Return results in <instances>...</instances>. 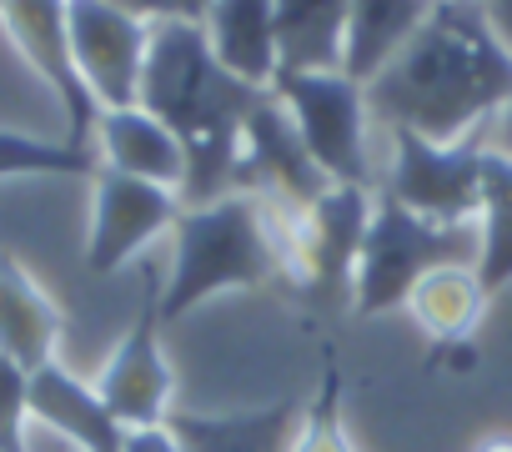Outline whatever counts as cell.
I'll use <instances>...</instances> for the list:
<instances>
[{
    "label": "cell",
    "instance_id": "obj_6",
    "mask_svg": "<svg viewBox=\"0 0 512 452\" xmlns=\"http://www.w3.org/2000/svg\"><path fill=\"white\" fill-rule=\"evenodd\" d=\"M482 156H487V126L447 146L417 131H392V166L382 191L432 226H472L482 201Z\"/></svg>",
    "mask_w": 512,
    "mask_h": 452
},
{
    "label": "cell",
    "instance_id": "obj_22",
    "mask_svg": "<svg viewBox=\"0 0 512 452\" xmlns=\"http://www.w3.org/2000/svg\"><path fill=\"white\" fill-rule=\"evenodd\" d=\"M287 452H357L352 437H347V422H342V367L332 357H327L317 397L297 417V432H292Z\"/></svg>",
    "mask_w": 512,
    "mask_h": 452
},
{
    "label": "cell",
    "instance_id": "obj_20",
    "mask_svg": "<svg viewBox=\"0 0 512 452\" xmlns=\"http://www.w3.org/2000/svg\"><path fill=\"white\" fill-rule=\"evenodd\" d=\"M352 0H277L282 71H342Z\"/></svg>",
    "mask_w": 512,
    "mask_h": 452
},
{
    "label": "cell",
    "instance_id": "obj_8",
    "mask_svg": "<svg viewBox=\"0 0 512 452\" xmlns=\"http://www.w3.org/2000/svg\"><path fill=\"white\" fill-rule=\"evenodd\" d=\"M327 171L312 161V151L302 146L287 106L267 91V101L246 116L241 131V151H236V171H231V191L262 196L267 206L282 211H302L327 191Z\"/></svg>",
    "mask_w": 512,
    "mask_h": 452
},
{
    "label": "cell",
    "instance_id": "obj_27",
    "mask_svg": "<svg viewBox=\"0 0 512 452\" xmlns=\"http://www.w3.org/2000/svg\"><path fill=\"white\" fill-rule=\"evenodd\" d=\"M487 151H502V156H512V101L487 121Z\"/></svg>",
    "mask_w": 512,
    "mask_h": 452
},
{
    "label": "cell",
    "instance_id": "obj_28",
    "mask_svg": "<svg viewBox=\"0 0 512 452\" xmlns=\"http://www.w3.org/2000/svg\"><path fill=\"white\" fill-rule=\"evenodd\" d=\"M206 6H211V0H176V16H181V21H196V26H201Z\"/></svg>",
    "mask_w": 512,
    "mask_h": 452
},
{
    "label": "cell",
    "instance_id": "obj_11",
    "mask_svg": "<svg viewBox=\"0 0 512 452\" xmlns=\"http://www.w3.org/2000/svg\"><path fill=\"white\" fill-rule=\"evenodd\" d=\"M0 26H6V36H11L16 51L26 56V66H31V71L51 86V96L61 101L71 146L96 151L91 136H96L101 106H96V96L86 91V81H81V71H76L71 26H66V0H0Z\"/></svg>",
    "mask_w": 512,
    "mask_h": 452
},
{
    "label": "cell",
    "instance_id": "obj_9",
    "mask_svg": "<svg viewBox=\"0 0 512 452\" xmlns=\"http://www.w3.org/2000/svg\"><path fill=\"white\" fill-rule=\"evenodd\" d=\"M91 237H86V267L96 277L121 272L131 257H141L161 232H171L181 216V196L156 181L121 176L101 166L91 176Z\"/></svg>",
    "mask_w": 512,
    "mask_h": 452
},
{
    "label": "cell",
    "instance_id": "obj_5",
    "mask_svg": "<svg viewBox=\"0 0 512 452\" xmlns=\"http://www.w3.org/2000/svg\"><path fill=\"white\" fill-rule=\"evenodd\" d=\"M272 96L287 106L302 146L332 186H367V86L342 71H277Z\"/></svg>",
    "mask_w": 512,
    "mask_h": 452
},
{
    "label": "cell",
    "instance_id": "obj_3",
    "mask_svg": "<svg viewBox=\"0 0 512 452\" xmlns=\"http://www.w3.org/2000/svg\"><path fill=\"white\" fill-rule=\"evenodd\" d=\"M171 242L176 257L161 287V322H176L221 292H251L287 277L282 216L277 206L246 191L216 196L206 206H181Z\"/></svg>",
    "mask_w": 512,
    "mask_h": 452
},
{
    "label": "cell",
    "instance_id": "obj_15",
    "mask_svg": "<svg viewBox=\"0 0 512 452\" xmlns=\"http://www.w3.org/2000/svg\"><path fill=\"white\" fill-rule=\"evenodd\" d=\"M66 317L51 302V292L11 257L0 252V357H11L26 372H41L56 362Z\"/></svg>",
    "mask_w": 512,
    "mask_h": 452
},
{
    "label": "cell",
    "instance_id": "obj_18",
    "mask_svg": "<svg viewBox=\"0 0 512 452\" xmlns=\"http://www.w3.org/2000/svg\"><path fill=\"white\" fill-rule=\"evenodd\" d=\"M432 16V0H352L342 36V76L367 86Z\"/></svg>",
    "mask_w": 512,
    "mask_h": 452
},
{
    "label": "cell",
    "instance_id": "obj_25",
    "mask_svg": "<svg viewBox=\"0 0 512 452\" xmlns=\"http://www.w3.org/2000/svg\"><path fill=\"white\" fill-rule=\"evenodd\" d=\"M106 6H116V11H126V16L146 21V26H156V21H171V16H176V0H106Z\"/></svg>",
    "mask_w": 512,
    "mask_h": 452
},
{
    "label": "cell",
    "instance_id": "obj_16",
    "mask_svg": "<svg viewBox=\"0 0 512 452\" xmlns=\"http://www.w3.org/2000/svg\"><path fill=\"white\" fill-rule=\"evenodd\" d=\"M96 161L121 171V176L171 186L176 196H181V181H186V151H181L176 131L166 121H156L151 111H141V106L101 111V121H96Z\"/></svg>",
    "mask_w": 512,
    "mask_h": 452
},
{
    "label": "cell",
    "instance_id": "obj_24",
    "mask_svg": "<svg viewBox=\"0 0 512 452\" xmlns=\"http://www.w3.org/2000/svg\"><path fill=\"white\" fill-rule=\"evenodd\" d=\"M121 452H186L181 437L161 422V427H126V447Z\"/></svg>",
    "mask_w": 512,
    "mask_h": 452
},
{
    "label": "cell",
    "instance_id": "obj_1",
    "mask_svg": "<svg viewBox=\"0 0 512 452\" xmlns=\"http://www.w3.org/2000/svg\"><path fill=\"white\" fill-rule=\"evenodd\" d=\"M512 101V51L492 36L477 0H442L422 31L367 81V111L387 131L462 141Z\"/></svg>",
    "mask_w": 512,
    "mask_h": 452
},
{
    "label": "cell",
    "instance_id": "obj_2",
    "mask_svg": "<svg viewBox=\"0 0 512 452\" xmlns=\"http://www.w3.org/2000/svg\"><path fill=\"white\" fill-rule=\"evenodd\" d=\"M262 101L267 91L236 81L211 56L206 31L196 21L171 16L151 26V51H146L136 106L166 121L186 151L181 206H206L216 196H231L241 131H246V116Z\"/></svg>",
    "mask_w": 512,
    "mask_h": 452
},
{
    "label": "cell",
    "instance_id": "obj_13",
    "mask_svg": "<svg viewBox=\"0 0 512 452\" xmlns=\"http://www.w3.org/2000/svg\"><path fill=\"white\" fill-rule=\"evenodd\" d=\"M31 422L56 432L71 452H121L126 447V427L111 417L101 392L61 362L31 372Z\"/></svg>",
    "mask_w": 512,
    "mask_h": 452
},
{
    "label": "cell",
    "instance_id": "obj_12",
    "mask_svg": "<svg viewBox=\"0 0 512 452\" xmlns=\"http://www.w3.org/2000/svg\"><path fill=\"white\" fill-rule=\"evenodd\" d=\"M161 327H166L161 322V292H146L131 332L116 342L111 362L91 382L121 427H161L176 412L171 407L176 377H171V362H166V347H161Z\"/></svg>",
    "mask_w": 512,
    "mask_h": 452
},
{
    "label": "cell",
    "instance_id": "obj_19",
    "mask_svg": "<svg viewBox=\"0 0 512 452\" xmlns=\"http://www.w3.org/2000/svg\"><path fill=\"white\" fill-rule=\"evenodd\" d=\"M487 292L477 282V267L457 262V267H437L427 272L412 297H407V312L412 322L437 342V347H462L477 327H482V312H487Z\"/></svg>",
    "mask_w": 512,
    "mask_h": 452
},
{
    "label": "cell",
    "instance_id": "obj_7",
    "mask_svg": "<svg viewBox=\"0 0 512 452\" xmlns=\"http://www.w3.org/2000/svg\"><path fill=\"white\" fill-rule=\"evenodd\" d=\"M372 191L367 186H327L312 206L282 211V257L287 277L317 292H352V272L367 242L372 221Z\"/></svg>",
    "mask_w": 512,
    "mask_h": 452
},
{
    "label": "cell",
    "instance_id": "obj_4",
    "mask_svg": "<svg viewBox=\"0 0 512 452\" xmlns=\"http://www.w3.org/2000/svg\"><path fill=\"white\" fill-rule=\"evenodd\" d=\"M477 267V226H432L387 191L372 201L367 242L352 272V312L382 317L392 307H407L412 287L437 267Z\"/></svg>",
    "mask_w": 512,
    "mask_h": 452
},
{
    "label": "cell",
    "instance_id": "obj_17",
    "mask_svg": "<svg viewBox=\"0 0 512 452\" xmlns=\"http://www.w3.org/2000/svg\"><path fill=\"white\" fill-rule=\"evenodd\" d=\"M302 402L277 397L246 412H171L166 427L181 437L186 452H287L297 432Z\"/></svg>",
    "mask_w": 512,
    "mask_h": 452
},
{
    "label": "cell",
    "instance_id": "obj_14",
    "mask_svg": "<svg viewBox=\"0 0 512 452\" xmlns=\"http://www.w3.org/2000/svg\"><path fill=\"white\" fill-rule=\"evenodd\" d=\"M211 56L246 86L272 91L282 71V46H277V0H211L201 16Z\"/></svg>",
    "mask_w": 512,
    "mask_h": 452
},
{
    "label": "cell",
    "instance_id": "obj_26",
    "mask_svg": "<svg viewBox=\"0 0 512 452\" xmlns=\"http://www.w3.org/2000/svg\"><path fill=\"white\" fill-rule=\"evenodd\" d=\"M477 6H482V16H487L492 36L512 51V0H477Z\"/></svg>",
    "mask_w": 512,
    "mask_h": 452
},
{
    "label": "cell",
    "instance_id": "obj_10",
    "mask_svg": "<svg viewBox=\"0 0 512 452\" xmlns=\"http://www.w3.org/2000/svg\"><path fill=\"white\" fill-rule=\"evenodd\" d=\"M71 51L86 91L101 111H126L141 96V71L151 51V26L106 6V0H66Z\"/></svg>",
    "mask_w": 512,
    "mask_h": 452
},
{
    "label": "cell",
    "instance_id": "obj_23",
    "mask_svg": "<svg viewBox=\"0 0 512 452\" xmlns=\"http://www.w3.org/2000/svg\"><path fill=\"white\" fill-rule=\"evenodd\" d=\"M31 432V372L0 357V452H26Z\"/></svg>",
    "mask_w": 512,
    "mask_h": 452
},
{
    "label": "cell",
    "instance_id": "obj_30",
    "mask_svg": "<svg viewBox=\"0 0 512 452\" xmlns=\"http://www.w3.org/2000/svg\"><path fill=\"white\" fill-rule=\"evenodd\" d=\"M432 6H442V0H432Z\"/></svg>",
    "mask_w": 512,
    "mask_h": 452
},
{
    "label": "cell",
    "instance_id": "obj_21",
    "mask_svg": "<svg viewBox=\"0 0 512 452\" xmlns=\"http://www.w3.org/2000/svg\"><path fill=\"white\" fill-rule=\"evenodd\" d=\"M477 282L487 297L512 287V156H482V201H477Z\"/></svg>",
    "mask_w": 512,
    "mask_h": 452
},
{
    "label": "cell",
    "instance_id": "obj_29",
    "mask_svg": "<svg viewBox=\"0 0 512 452\" xmlns=\"http://www.w3.org/2000/svg\"><path fill=\"white\" fill-rule=\"evenodd\" d=\"M472 452H512V437H482Z\"/></svg>",
    "mask_w": 512,
    "mask_h": 452
}]
</instances>
